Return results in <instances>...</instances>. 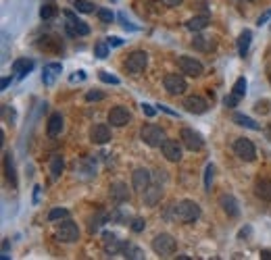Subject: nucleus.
<instances>
[{
  "label": "nucleus",
  "instance_id": "nucleus-1",
  "mask_svg": "<svg viewBox=\"0 0 271 260\" xmlns=\"http://www.w3.org/2000/svg\"><path fill=\"white\" fill-rule=\"evenodd\" d=\"M200 215H203V210L194 200H182L175 204V219L182 223H196Z\"/></svg>",
  "mask_w": 271,
  "mask_h": 260
},
{
  "label": "nucleus",
  "instance_id": "nucleus-2",
  "mask_svg": "<svg viewBox=\"0 0 271 260\" xmlns=\"http://www.w3.org/2000/svg\"><path fill=\"white\" fill-rule=\"evenodd\" d=\"M140 138L146 146H150V148H161L163 144H165V140H167V133L163 127H159V125H154V123H146L144 127L140 129Z\"/></svg>",
  "mask_w": 271,
  "mask_h": 260
},
{
  "label": "nucleus",
  "instance_id": "nucleus-3",
  "mask_svg": "<svg viewBox=\"0 0 271 260\" xmlns=\"http://www.w3.org/2000/svg\"><path fill=\"white\" fill-rule=\"evenodd\" d=\"M177 250V241L173 235L169 233H159L157 238L152 240V252L159 256H171L173 252Z\"/></svg>",
  "mask_w": 271,
  "mask_h": 260
},
{
  "label": "nucleus",
  "instance_id": "nucleus-4",
  "mask_svg": "<svg viewBox=\"0 0 271 260\" xmlns=\"http://www.w3.org/2000/svg\"><path fill=\"white\" fill-rule=\"evenodd\" d=\"M146 65H148V54L144 50H134L125 59V71L129 75H140L146 69Z\"/></svg>",
  "mask_w": 271,
  "mask_h": 260
},
{
  "label": "nucleus",
  "instance_id": "nucleus-5",
  "mask_svg": "<svg viewBox=\"0 0 271 260\" xmlns=\"http://www.w3.org/2000/svg\"><path fill=\"white\" fill-rule=\"evenodd\" d=\"M65 15V19H67V23H65V31H67V36H88L90 34V25L86 21H82V19H77L75 17V13H71V11H65L63 13Z\"/></svg>",
  "mask_w": 271,
  "mask_h": 260
},
{
  "label": "nucleus",
  "instance_id": "nucleus-6",
  "mask_svg": "<svg viewBox=\"0 0 271 260\" xmlns=\"http://www.w3.org/2000/svg\"><path fill=\"white\" fill-rule=\"evenodd\" d=\"M180 138H182V144L188 148L190 152H198V150H203V148H205V138L192 127H184L182 133H180Z\"/></svg>",
  "mask_w": 271,
  "mask_h": 260
},
{
  "label": "nucleus",
  "instance_id": "nucleus-7",
  "mask_svg": "<svg viewBox=\"0 0 271 260\" xmlns=\"http://www.w3.org/2000/svg\"><path fill=\"white\" fill-rule=\"evenodd\" d=\"M234 152L240 160H244V162H252L254 159H257V148H254V144L250 140H246V138H238L234 141Z\"/></svg>",
  "mask_w": 271,
  "mask_h": 260
},
{
  "label": "nucleus",
  "instance_id": "nucleus-8",
  "mask_svg": "<svg viewBox=\"0 0 271 260\" xmlns=\"http://www.w3.org/2000/svg\"><path fill=\"white\" fill-rule=\"evenodd\" d=\"M54 235H57V240L63 241V243H73V241L80 240V229H77V225L73 223V220L65 219L63 223L57 227V233Z\"/></svg>",
  "mask_w": 271,
  "mask_h": 260
},
{
  "label": "nucleus",
  "instance_id": "nucleus-9",
  "mask_svg": "<svg viewBox=\"0 0 271 260\" xmlns=\"http://www.w3.org/2000/svg\"><path fill=\"white\" fill-rule=\"evenodd\" d=\"M163 85H165L167 94H171V96H182V94L188 90V83H186L184 75H180V73H169V75H165Z\"/></svg>",
  "mask_w": 271,
  "mask_h": 260
},
{
  "label": "nucleus",
  "instance_id": "nucleus-10",
  "mask_svg": "<svg viewBox=\"0 0 271 260\" xmlns=\"http://www.w3.org/2000/svg\"><path fill=\"white\" fill-rule=\"evenodd\" d=\"M177 67H180L182 73L190 75V77H200V75H203V71H205L203 62L196 60L194 57H186V54L177 59Z\"/></svg>",
  "mask_w": 271,
  "mask_h": 260
},
{
  "label": "nucleus",
  "instance_id": "nucleus-11",
  "mask_svg": "<svg viewBox=\"0 0 271 260\" xmlns=\"http://www.w3.org/2000/svg\"><path fill=\"white\" fill-rule=\"evenodd\" d=\"M148 185H150V171L144 169V167H138L134 173H131V187H134L136 192L144 194L148 190Z\"/></svg>",
  "mask_w": 271,
  "mask_h": 260
},
{
  "label": "nucleus",
  "instance_id": "nucleus-12",
  "mask_svg": "<svg viewBox=\"0 0 271 260\" xmlns=\"http://www.w3.org/2000/svg\"><path fill=\"white\" fill-rule=\"evenodd\" d=\"M129 121H131V113L125 106H113L108 110V123L113 127H125Z\"/></svg>",
  "mask_w": 271,
  "mask_h": 260
},
{
  "label": "nucleus",
  "instance_id": "nucleus-13",
  "mask_svg": "<svg viewBox=\"0 0 271 260\" xmlns=\"http://www.w3.org/2000/svg\"><path fill=\"white\" fill-rule=\"evenodd\" d=\"M90 140L94 141V144H108V141L113 140L111 136V127H108L106 123H96V125H92V129H90Z\"/></svg>",
  "mask_w": 271,
  "mask_h": 260
},
{
  "label": "nucleus",
  "instance_id": "nucleus-14",
  "mask_svg": "<svg viewBox=\"0 0 271 260\" xmlns=\"http://www.w3.org/2000/svg\"><path fill=\"white\" fill-rule=\"evenodd\" d=\"M103 250H104V254H119V252L123 250V241L115 235L113 231H104L103 233Z\"/></svg>",
  "mask_w": 271,
  "mask_h": 260
},
{
  "label": "nucleus",
  "instance_id": "nucleus-15",
  "mask_svg": "<svg viewBox=\"0 0 271 260\" xmlns=\"http://www.w3.org/2000/svg\"><path fill=\"white\" fill-rule=\"evenodd\" d=\"M184 108L188 110V113H192V115H205L207 110H208V102L203 98V96H188L184 100Z\"/></svg>",
  "mask_w": 271,
  "mask_h": 260
},
{
  "label": "nucleus",
  "instance_id": "nucleus-16",
  "mask_svg": "<svg viewBox=\"0 0 271 260\" xmlns=\"http://www.w3.org/2000/svg\"><path fill=\"white\" fill-rule=\"evenodd\" d=\"M108 196H111L113 202L117 204H123V202H129V192H127V185L123 183V181H113L111 185H108Z\"/></svg>",
  "mask_w": 271,
  "mask_h": 260
},
{
  "label": "nucleus",
  "instance_id": "nucleus-17",
  "mask_svg": "<svg viewBox=\"0 0 271 260\" xmlns=\"http://www.w3.org/2000/svg\"><path fill=\"white\" fill-rule=\"evenodd\" d=\"M161 150H163V156L169 160V162H180L182 160V148L180 144H177L175 140H165V144L161 146Z\"/></svg>",
  "mask_w": 271,
  "mask_h": 260
},
{
  "label": "nucleus",
  "instance_id": "nucleus-18",
  "mask_svg": "<svg viewBox=\"0 0 271 260\" xmlns=\"http://www.w3.org/2000/svg\"><path fill=\"white\" fill-rule=\"evenodd\" d=\"M61 73H63V65H61V62H48V65H44V69H42L44 85H52Z\"/></svg>",
  "mask_w": 271,
  "mask_h": 260
},
{
  "label": "nucleus",
  "instance_id": "nucleus-19",
  "mask_svg": "<svg viewBox=\"0 0 271 260\" xmlns=\"http://www.w3.org/2000/svg\"><path fill=\"white\" fill-rule=\"evenodd\" d=\"M219 204H221V208L226 210V215L228 217H238L240 215V206H238V200L234 198L231 194H223L221 198H219Z\"/></svg>",
  "mask_w": 271,
  "mask_h": 260
},
{
  "label": "nucleus",
  "instance_id": "nucleus-20",
  "mask_svg": "<svg viewBox=\"0 0 271 260\" xmlns=\"http://www.w3.org/2000/svg\"><path fill=\"white\" fill-rule=\"evenodd\" d=\"M161 198H163V187L161 185H148V190L144 192V204L146 206H157V204L161 202Z\"/></svg>",
  "mask_w": 271,
  "mask_h": 260
},
{
  "label": "nucleus",
  "instance_id": "nucleus-21",
  "mask_svg": "<svg viewBox=\"0 0 271 260\" xmlns=\"http://www.w3.org/2000/svg\"><path fill=\"white\" fill-rule=\"evenodd\" d=\"M254 196L263 202H271V179H259L254 183Z\"/></svg>",
  "mask_w": 271,
  "mask_h": 260
},
{
  "label": "nucleus",
  "instance_id": "nucleus-22",
  "mask_svg": "<svg viewBox=\"0 0 271 260\" xmlns=\"http://www.w3.org/2000/svg\"><path fill=\"white\" fill-rule=\"evenodd\" d=\"M36 67V62L32 59H17L13 62V73H17L19 80H23L25 75H29V71Z\"/></svg>",
  "mask_w": 271,
  "mask_h": 260
},
{
  "label": "nucleus",
  "instance_id": "nucleus-23",
  "mask_svg": "<svg viewBox=\"0 0 271 260\" xmlns=\"http://www.w3.org/2000/svg\"><path fill=\"white\" fill-rule=\"evenodd\" d=\"M46 131H48L50 138H57L61 131H63V115L61 113H52L50 119H48V125H46Z\"/></svg>",
  "mask_w": 271,
  "mask_h": 260
},
{
  "label": "nucleus",
  "instance_id": "nucleus-24",
  "mask_svg": "<svg viewBox=\"0 0 271 260\" xmlns=\"http://www.w3.org/2000/svg\"><path fill=\"white\" fill-rule=\"evenodd\" d=\"M4 175L11 181V185H17V173H15V162H13V154L6 150L4 152Z\"/></svg>",
  "mask_w": 271,
  "mask_h": 260
},
{
  "label": "nucleus",
  "instance_id": "nucleus-25",
  "mask_svg": "<svg viewBox=\"0 0 271 260\" xmlns=\"http://www.w3.org/2000/svg\"><path fill=\"white\" fill-rule=\"evenodd\" d=\"M231 121H234L236 125H242V127H246V129H252V131H259L261 129V125L257 121L250 119V117H246V115H242V113H234Z\"/></svg>",
  "mask_w": 271,
  "mask_h": 260
},
{
  "label": "nucleus",
  "instance_id": "nucleus-26",
  "mask_svg": "<svg viewBox=\"0 0 271 260\" xmlns=\"http://www.w3.org/2000/svg\"><path fill=\"white\" fill-rule=\"evenodd\" d=\"M63 169H65L63 156H61V154H54L52 159H50V179L57 181V179L61 177V173H63Z\"/></svg>",
  "mask_w": 271,
  "mask_h": 260
},
{
  "label": "nucleus",
  "instance_id": "nucleus-27",
  "mask_svg": "<svg viewBox=\"0 0 271 260\" xmlns=\"http://www.w3.org/2000/svg\"><path fill=\"white\" fill-rule=\"evenodd\" d=\"M106 220H108V215H106V212L98 210L96 215H94V217H90V220H88V231H90V233H96V231L100 229V227H103V225L106 223Z\"/></svg>",
  "mask_w": 271,
  "mask_h": 260
},
{
  "label": "nucleus",
  "instance_id": "nucleus-28",
  "mask_svg": "<svg viewBox=\"0 0 271 260\" xmlns=\"http://www.w3.org/2000/svg\"><path fill=\"white\" fill-rule=\"evenodd\" d=\"M192 46H194L196 50H200V52H211V50L215 48V42H213V38L196 36L194 40H192Z\"/></svg>",
  "mask_w": 271,
  "mask_h": 260
},
{
  "label": "nucleus",
  "instance_id": "nucleus-29",
  "mask_svg": "<svg viewBox=\"0 0 271 260\" xmlns=\"http://www.w3.org/2000/svg\"><path fill=\"white\" fill-rule=\"evenodd\" d=\"M38 48L59 52L61 48H63V46H61V40H57V38H52V36H44V38H40V42H38Z\"/></svg>",
  "mask_w": 271,
  "mask_h": 260
},
{
  "label": "nucleus",
  "instance_id": "nucleus-30",
  "mask_svg": "<svg viewBox=\"0 0 271 260\" xmlns=\"http://www.w3.org/2000/svg\"><path fill=\"white\" fill-rule=\"evenodd\" d=\"M208 25V17L207 15H200V17H192L186 21V29L188 31H203Z\"/></svg>",
  "mask_w": 271,
  "mask_h": 260
},
{
  "label": "nucleus",
  "instance_id": "nucleus-31",
  "mask_svg": "<svg viewBox=\"0 0 271 260\" xmlns=\"http://www.w3.org/2000/svg\"><path fill=\"white\" fill-rule=\"evenodd\" d=\"M250 40H252V31L250 29H244L242 34H240V38H238V52H240V57H244V54L249 52Z\"/></svg>",
  "mask_w": 271,
  "mask_h": 260
},
{
  "label": "nucleus",
  "instance_id": "nucleus-32",
  "mask_svg": "<svg viewBox=\"0 0 271 260\" xmlns=\"http://www.w3.org/2000/svg\"><path fill=\"white\" fill-rule=\"evenodd\" d=\"M121 252H123V256L129 258V260H144V252L138 246H134V243H123Z\"/></svg>",
  "mask_w": 271,
  "mask_h": 260
},
{
  "label": "nucleus",
  "instance_id": "nucleus-33",
  "mask_svg": "<svg viewBox=\"0 0 271 260\" xmlns=\"http://www.w3.org/2000/svg\"><path fill=\"white\" fill-rule=\"evenodd\" d=\"M54 15H57V6H54L52 2H44V4L40 6V17H42L44 21H48V19H52Z\"/></svg>",
  "mask_w": 271,
  "mask_h": 260
},
{
  "label": "nucleus",
  "instance_id": "nucleus-34",
  "mask_svg": "<svg viewBox=\"0 0 271 260\" xmlns=\"http://www.w3.org/2000/svg\"><path fill=\"white\" fill-rule=\"evenodd\" d=\"M73 6L77 13H86V15L94 13V2H90V0H75Z\"/></svg>",
  "mask_w": 271,
  "mask_h": 260
},
{
  "label": "nucleus",
  "instance_id": "nucleus-35",
  "mask_svg": "<svg viewBox=\"0 0 271 260\" xmlns=\"http://www.w3.org/2000/svg\"><path fill=\"white\" fill-rule=\"evenodd\" d=\"M94 57L96 59H106L108 57V42H96V46H94Z\"/></svg>",
  "mask_w": 271,
  "mask_h": 260
},
{
  "label": "nucleus",
  "instance_id": "nucleus-36",
  "mask_svg": "<svg viewBox=\"0 0 271 260\" xmlns=\"http://www.w3.org/2000/svg\"><path fill=\"white\" fill-rule=\"evenodd\" d=\"M59 219H69V210L67 208H52L48 212V220H50V223H54V220H59Z\"/></svg>",
  "mask_w": 271,
  "mask_h": 260
},
{
  "label": "nucleus",
  "instance_id": "nucleus-37",
  "mask_svg": "<svg viewBox=\"0 0 271 260\" xmlns=\"http://www.w3.org/2000/svg\"><path fill=\"white\" fill-rule=\"evenodd\" d=\"M213 175H215V167H213L211 162H208L207 167H205V190H207V192L211 190V183H213Z\"/></svg>",
  "mask_w": 271,
  "mask_h": 260
},
{
  "label": "nucleus",
  "instance_id": "nucleus-38",
  "mask_svg": "<svg viewBox=\"0 0 271 260\" xmlns=\"http://www.w3.org/2000/svg\"><path fill=\"white\" fill-rule=\"evenodd\" d=\"M231 92H234L236 96H240V98L244 96V94H246V80H244V77H238L236 83H234V88H231Z\"/></svg>",
  "mask_w": 271,
  "mask_h": 260
},
{
  "label": "nucleus",
  "instance_id": "nucleus-39",
  "mask_svg": "<svg viewBox=\"0 0 271 260\" xmlns=\"http://www.w3.org/2000/svg\"><path fill=\"white\" fill-rule=\"evenodd\" d=\"M96 15L103 23H113V19H115L113 11H108V9H96Z\"/></svg>",
  "mask_w": 271,
  "mask_h": 260
},
{
  "label": "nucleus",
  "instance_id": "nucleus-40",
  "mask_svg": "<svg viewBox=\"0 0 271 260\" xmlns=\"http://www.w3.org/2000/svg\"><path fill=\"white\" fill-rule=\"evenodd\" d=\"M131 231L134 233H140V231H144V227H146V220L144 219H140V217H136L134 220H131Z\"/></svg>",
  "mask_w": 271,
  "mask_h": 260
},
{
  "label": "nucleus",
  "instance_id": "nucleus-41",
  "mask_svg": "<svg viewBox=\"0 0 271 260\" xmlns=\"http://www.w3.org/2000/svg\"><path fill=\"white\" fill-rule=\"evenodd\" d=\"M98 77H100V81H104V83H113V85H119V80L115 75H108L106 71H100L98 73Z\"/></svg>",
  "mask_w": 271,
  "mask_h": 260
},
{
  "label": "nucleus",
  "instance_id": "nucleus-42",
  "mask_svg": "<svg viewBox=\"0 0 271 260\" xmlns=\"http://www.w3.org/2000/svg\"><path fill=\"white\" fill-rule=\"evenodd\" d=\"M238 100H240V96H236V94L231 92L229 96H226V98H223V104H226L228 108H234V106L238 104Z\"/></svg>",
  "mask_w": 271,
  "mask_h": 260
},
{
  "label": "nucleus",
  "instance_id": "nucleus-43",
  "mask_svg": "<svg viewBox=\"0 0 271 260\" xmlns=\"http://www.w3.org/2000/svg\"><path fill=\"white\" fill-rule=\"evenodd\" d=\"M142 113H144L146 117H148V119H152V117L157 115V110H154L152 104H148V102H142Z\"/></svg>",
  "mask_w": 271,
  "mask_h": 260
},
{
  "label": "nucleus",
  "instance_id": "nucleus-44",
  "mask_svg": "<svg viewBox=\"0 0 271 260\" xmlns=\"http://www.w3.org/2000/svg\"><path fill=\"white\" fill-rule=\"evenodd\" d=\"M119 21H121L123 29H129V31H138V27H136V25H131V23H129V21L125 19V15H123V13L119 15Z\"/></svg>",
  "mask_w": 271,
  "mask_h": 260
},
{
  "label": "nucleus",
  "instance_id": "nucleus-45",
  "mask_svg": "<svg viewBox=\"0 0 271 260\" xmlns=\"http://www.w3.org/2000/svg\"><path fill=\"white\" fill-rule=\"evenodd\" d=\"M103 98H104L103 92H88V94H86V100H88V102H92V100H103Z\"/></svg>",
  "mask_w": 271,
  "mask_h": 260
},
{
  "label": "nucleus",
  "instance_id": "nucleus-46",
  "mask_svg": "<svg viewBox=\"0 0 271 260\" xmlns=\"http://www.w3.org/2000/svg\"><path fill=\"white\" fill-rule=\"evenodd\" d=\"M269 19H271V9H269V11H265V13H263L261 17L257 19V25H259V27H261V25H265V23H267Z\"/></svg>",
  "mask_w": 271,
  "mask_h": 260
},
{
  "label": "nucleus",
  "instance_id": "nucleus-47",
  "mask_svg": "<svg viewBox=\"0 0 271 260\" xmlns=\"http://www.w3.org/2000/svg\"><path fill=\"white\" fill-rule=\"evenodd\" d=\"M106 42H108V46H115V48H119V46H123V40H121V38H117V36L106 38Z\"/></svg>",
  "mask_w": 271,
  "mask_h": 260
},
{
  "label": "nucleus",
  "instance_id": "nucleus-48",
  "mask_svg": "<svg viewBox=\"0 0 271 260\" xmlns=\"http://www.w3.org/2000/svg\"><path fill=\"white\" fill-rule=\"evenodd\" d=\"M161 2L165 4V6H171V9H173V6H180L184 0H161Z\"/></svg>",
  "mask_w": 271,
  "mask_h": 260
},
{
  "label": "nucleus",
  "instance_id": "nucleus-49",
  "mask_svg": "<svg viewBox=\"0 0 271 260\" xmlns=\"http://www.w3.org/2000/svg\"><path fill=\"white\" fill-rule=\"evenodd\" d=\"M11 83H13V77H4V80H2V83H0V90H6Z\"/></svg>",
  "mask_w": 271,
  "mask_h": 260
},
{
  "label": "nucleus",
  "instance_id": "nucleus-50",
  "mask_svg": "<svg viewBox=\"0 0 271 260\" xmlns=\"http://www.w3.org/2000/svg\"><path fill=\"white\" fill-rule=\"evenodd\" d=\"M159 110H163V113H167V115H173V117H177V113H173L169 106H165V104H159Z\"/></svg>",
  "mask_w": 271,
  "mask_h": 260
},
{
  "label": "nucleus",
  "instance_id": "nucleus-51",
  "mask_svg": "<svg viewBox=\"0 0 271 260\" xmlns=\"http://www.w3.org/2000/svg\"><path fill=\"white\" fill-rule=\"evenodd\" d=\"M86 80V73L83 71H80V75H71V81H83Z\"/></svg>",
  "mask_w": 271,
  "mask_h": 260
},
{
  "label": "nucleus",
  "instance_id": "nucleus-52",
  "mask_svg": "<svg viewBox=\"0 0 271 260\" xmlns=\"http://www.w3.org/2000/svg\"><path fill=\"white\" fill-rule=\"evenodd\" d=\"M40 190H42L40 185H36V187H34V204H38V200H40Z\"/></svg>",
  "mask_w": 271,
  "mask_h": 260
},
{
  "label": "nucleus",
  "instance_id": "nucleus-53",
  "mask_svg": "<svg viewBox=\"0 0 271 260\" xmlns=\"http://www.w3.org/2000/svg\"><path fill=\"white\" fill-rule=\"evenodd\" d=\"M4 115H6V119H11V121H15V113H13V108L9 110V106H4Z\"/></svg>",
  "mask_w": 271,
  "mask_h": 260
},
{
  "label": "nucleus",
  "instance_id": "nucleus-54",
  "mask_svg": "<svg viewBox=\"0 0 271 260\" xmlns=\"http://www.w3.org/2000/svg\"><path fill=\"white\" fill-rule=\"evenodd\" d=\"M261 258L263 260H271V250H261Z\"/></svg>",
  "mask_w": 271,
  "mask_h": 260
},
{
  "label": "nucleus",
  "instance_id": "nucleus-55",
  "mask_svg": "<svg viewBox=\"0 0 271 260\" xmlns=\"http://www.w3.org/2000/svg\"><path fill=\"white\" fill-rule=\"evenodd\" d=\"M9 246H11V243H9V240H4V241H2V252H6V250H9Z\"/></svg>",
  "mask_w": 271,
  "mask_h": 260
},
{
  "label": "nucleus",
  "instance_id": "nucleus-56",
  "mask_svg": "<svg viewBox=\"0 0 271 260\" xmlns=\"http://www.w3.org/2000/svg\"><path fill=\"white\" fill-rule=\"evenodd\" d=\"M250 233V229H249V227H246V229H242V231H240V238H244V235H249Z\"/></svg>",
  "mask_w": 271,
  "mask_h": 260
},
{
  "label": "nucleus",
  "instance_id": "nucleus-57",
  "mask_svg": "<svg viewBox=\"0 0 271 260\" xmlns=\"http://www.w3.org/2000/svg\"><path fill=\"white\" fill-rule=\"evenodd\" d=\"M246 2H252V0H246Z\"/></svg>",
  "mask_w": 271,
  "mask_h": 260
}]
</instances>
